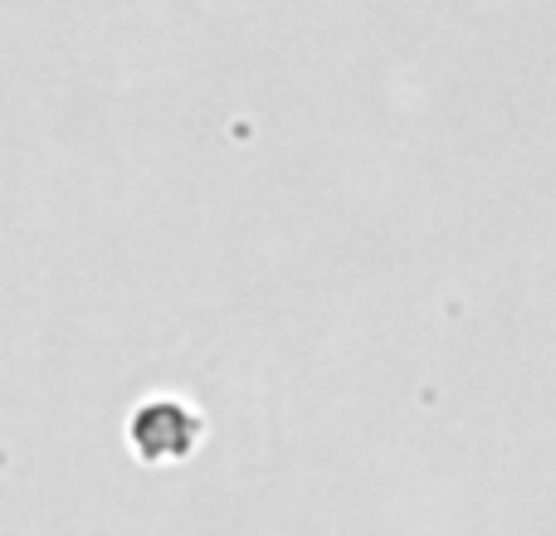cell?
<instances>
[{
    "mask_svg": "<svg viewBox=\"0 0 556 536\" xmlns=\"http://www.w3.org/2000/svg\"><path fill=\"white\" fill-rule=\"evenodd\" d=\"M127 434H132L137 459L181 463L186 454L201 444V414H191L186 405H176V400H152V405H142V410L132 414Z\"/></svg>",
    "mask_w": 556,
    "mask_h": 536,
    "instance_id": "obj_1",
    "label": "cell"
}]
</instances>
